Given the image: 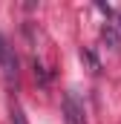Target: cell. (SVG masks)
I'll return each instance as SVG.
<instances>
[{"label": "cell", "instance_id": "5", "mask_svg": "<svg viewBox=\"0 0 121 124\" xmlns=\"http://www.w3.org/2000/svg\"><path fill=\"white\" fill-rule=\"evenodd\" d=\"M12 124H29V121H26V116H23V110H20L17 104L12 107Z\"/></svg>", "mask_w": 121, "mask_h": 124}, {"label": "cell", "instance_id": "1", "mask_svg": "<svg viewBox=\"0 0 121 124\" xmlns=\"http://www.w3.org/2000/svg\"><path fill=\"white\" fill-rule=\"evenodd\" d=\"M0 72H3V78H6V84L9 87H17V55H15V49L9 46V40L0 35Z\"/></svg>", "mask_w": 121, "mask_h": 124}, {"label": "cell", "instance_id": "2", "mask_svg": "<svg viewBox=\"0 0 121 124\" xmlns=\"http://www.w3.org/2000/svg\"><path fill=\"white\" fill-rule=\"evenodd\" d=\"M60 113H63V121L66 124H87V116H84V104L78 101L75 93H63V101H60Z\"/></svg>", "mask_w": 121, "mask_h": 124}, {"label": "cell", "instance_id": "6", "mask_svg": "<svg viewBox=\"0 0 121 124\" xmlns=\"http://www.w3.org/2000/svg\"><path fill=\"white\" fill-rule=\"evenodd\" d=\"M115 20H118V26H121V12H115Z\"/></svg>", "mask_w": 121, "mask_h": 124}, {"label": "cell", "instance_id": "3", "mask_svg": "<svg viewBox=\"0 0 121 124\" xmlns=\"http://www.w3.org/2000/svg\"><path fill=\"white\" fill-rule=\"evenodd\" d=\"M101 38H104V40H107V43H110L113 49H118V46H121V40H118V32H115V26H113V23H107V26L101 29Z\"/></svg>", "mask_w": 121, "mask_h": 124}, {"label": "cell", "instance_id": "4", "mask_svg": "<svg viewBox=\"0 0 121 124\" xmlns=\"http://www.w3.org/2000/svg\"><path fill=\"white\" fill-rule=\"evenodd\" d=\"M81 61H87V63L92 66V69H95V72H98V66H101V63H98V58L92 55L90 49H81Z\"/></svg>", "mask_w": 121, "mask_h": 124}]
</instances>
